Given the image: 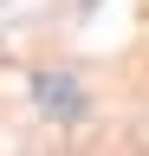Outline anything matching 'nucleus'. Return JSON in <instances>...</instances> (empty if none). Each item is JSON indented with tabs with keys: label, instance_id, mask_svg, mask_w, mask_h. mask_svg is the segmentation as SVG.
Wrapping results in <instances>:
<instances>
[]
</instances>
